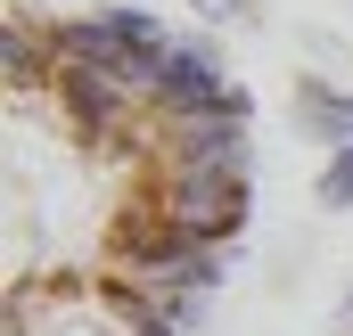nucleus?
Returning <instances> with one entry per match:
<instances>
[{
	"label": "nucleus",
	"mask_w": 353,
	"mask_h": 336,
	"mask_svg": "<svg viewBox=\"0 0 353 336\" xmlns=\"http://www.w3.org/2000/svg\"><path fill=\"white\" fill-rule=\"evenodd\" d=\"M288 107H296V132H312L329 156H337V148H353V90L321 83V74H296Z\"/></svg>",
	"instance_id": "nucleus-2"
},
{
	"label": "nucleus",
	"mask_w": 353,
	"mask_h": 336,
	"mask_svg": "<svg viewBox=\"0 0 353 336\" xmlns=\"http://www.w3.org/2000/svg\"><path fill=\"white\" fill-rule=\"evenodd\" d=\"M214 17H255V0H205Z\"/></svg>",
	"instance_id": "nucleus-4"
},
{
	"label": "nucleus",
	"mask_w": 353,
	"mask_h": 336,
	"mask_svg": "<svg viewBox=\"0 0 353 336\" xmlns=\"http://www.w3.org/2000/svg\"><path fill=\"white\" fill-rule=\"evenodd\" d=\"M321 205H329V213H345V205H353V148L329 156V172H321Z\"/></svg>",
	"instance_id": "nucleus-3"
},
{
	"label": "nucleus",
	"mask_w": 353,
	"mask_h": 336,
	"mask_svg": "<svg viewBox=\"0 0 353 336\" xmlns=\"http://www.w3.org/2000/svg\"><path fill=\"white\" fill-rule=\"evenodd\" d=\"M255 213V98L140 8L0 17V336H189Z\"/></svg>",
	"instance_id": "nucleus-1"
}]
</instances>
